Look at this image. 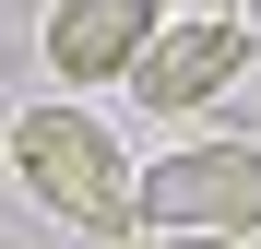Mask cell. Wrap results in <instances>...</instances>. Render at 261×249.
<instances>
[{"label":"cell","instance_id":"7a4b0ae2","mask_svg":"<svg viewBox=\"0 0 261 249\" xmlns=\"http://www.w3.org/2000/svg\"><path fill=\"white\" fill-rule=\"evenodd\" d=\"M130 202H143V226L261 237V131H238V143H178V154H154L143 178H130Z\"/></svg>","mask_w":261,"mask_h":249},{"label":"cell","instance_id":"3957f363","mask_svg":"<svg viewBox=\"0 0 261 249\" xmlns=\"http://www.w3.org/2000/svg\"><path fill=\"white\" fill-rule=\"evenodd\" d=\"M238 71H249V24L190 12V24H154V48L130 60V95H143V107H166V119H190V107H214V95H226Z\"/></svg>","mask_w":261,"mask_h":249},{"label":"cell","instance_id":"6da1fadb","mask_svg":"<svg viewBox=\"0 0 261 249\" xmlns=\"http://www.w3.org/2000/svg\"><path fill=\"white\" fill-rule=\"evenodd\" d=\"M12 178L48 202L60 226H83V237H119L130 214H143V202H130L143 166H130V143L107 131L95 107H24L12 119Z\"/></svg>","mask_w":261,"mask_h":249},{"label":"cell","instance_id":"277c9868","mask_svg":"<svg viewBox=\"0 0 261 249\" xmlns=\"http://www.w3.org/2000/svg\"><path fill=\"white\" fill-rule=\"evenodd\" d=\"M154 24H166V0H60L48 12V71L60 83H130Z\"/></svg>","mask_w":261,"mask_h":249},{"label":"cell","instance_id":"5b68a950","mask_svg":"<svg viewBox=\"0 0 261 249\" xmlns=\"http://www.w3.org/2000/svg\"><path fill=\"white\" fill-rule=\"evenodd\" d=\"M154 249H238V237H202V226H154Z\"/></svg>","mask_w":261,"mask_h":249}]
</instances>
